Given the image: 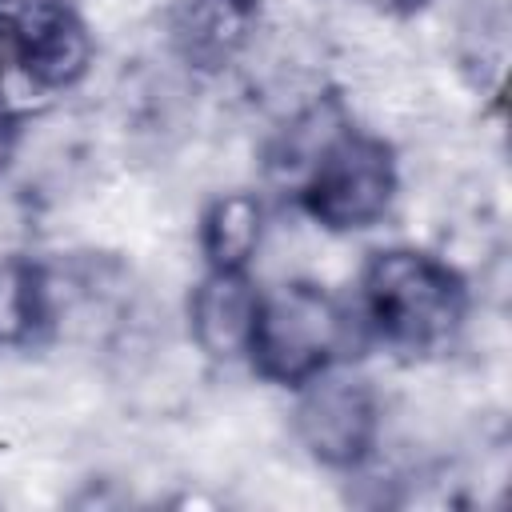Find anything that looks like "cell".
<instances>
[{"label": "cell", "mask_w": 512, "mask_h": 512, "mask_svg": "<svg viewBox=\"0 0 512 512\" xmlns=\"http://www.w3.org/2000/svg\"><path fill=\"white\" fill-rule=\"evenodd\" d=\"M20 136H24V116L12 108V100L4 96V84H0V176H4L8 164L16 160Z\"/></svg>", "instance_id": "30bf717a"}, {"label": "cell", "mask_w": 512, "mask_h": 512, "mask_svg": "<svg viewBox=\"0 0 512 512\" xmlns=\"http://www.w3.org/2000/svg\"><path fill=\"white\" fill-rule=\"evenodd\" d=\"M256 288L248 272H204L188 292V336L208 360H236L248 348Z\"/></svg>", "instance_id": "52a82bcc"}, {"label": "cell", "mask_w": 512, "mask_h": 512, "mask_svg": "<svg viewBox=\"0 0 512 512\" xmlns=\"http://www.w3.org/2000/svg\"><path fill=\"white\" fill-rule=\"evenodd\" d=\"M364 340L356 312H348L316 280H284L256 296L244 360L276 388H304L308 380L340 368Z\"/></svg>", "instance_id": "7a4b0ae2"}, {"label": "cell", "mask_w": 512, "mask_h": 512, "mask_svg": "<svg viewBox=\"0 0 512 512\" xmlns=\"http://www.w3.org/2000/svg\"><path fill=\"white\" fill-rule=\"evenodd\" d=\"M416 4H420V0H416Z\"/></svg>", "instance_id": "7c38bea8"}, {"label": "cell", "mask_w": 512, "mask_h": 512, "mask_svg": "<svg viewBox=\"0 0 512 512\" xmlns=\"http://www.w3.org/2000/svg\"><path fill=\"white\" fill-rule=\"evenodd\" d=\"M400 188L396 148L336 116L316 144L304 148V172L292 188L296 208L324 232H364L376 228Z\"/></svg>", "instance_id": "3957f363"}, {"label": "cell", "mask_w": 512, "mask_h": 512, "mask_svg": "<svg viewBox=\"0 0 512 512\" xmlns=\"http://www.w3.org/2000/svg\"><path fill=\"white\" fill-rule=\"evenodd\" d=\"M292 432L300 448L328 472H360L380 444V396L364 376L324 372L296 388Z\"/></svg>", "instance_id": "277c9868"}, {"label": "cell", "mask_w": 512, "mask_h": 512, "mask_svg": "<svg viewBox=\"0 0 512 512\" xmlns=\"http://www.w3.org/2000/svg\"><path fill=\"white\" fill-rule=\"evenodd\" d=\"M0 24H4V12H0Z\"/></svg>", "instance_id": "8fae6325"}, {"label": "cell", "mask_w": 512, "mask_h": 512, "mask_svg": "<svg viewBox=\"0 0 512 512\" xmlns=\"http://www.w3.org/2000/svg\"><path fill=\"white\" fill-rule=\"evenodd\" d=\"M260 24V0H176L164 32L172 56L200 76H216L248 48Z\"/></svg>", "instance_id": "8992f818"}, {"label": "cell", "mask_w": 512, "mask_h": 512, "mask_svg": "<svg viewBox=\"0 0 512 512\" xmlns=\"http://www.w3.org/2000/svg\"><path fill=\"white\" fill-rule=\"evenodd\" d=\"M52 328L48 268L24 252L0 256V348H36Z\"/></svg>", "instance_id": "9c48e42d"}, {"label": "cell", "mask_w": 512, "mask_h": 512, "mask_svg": "<svg viewBox=\"0 0 512 512\" xmlns=\"http://www.w3.org/2000/svg\"><path fill=\"white\" fill-rule=\"evenodd\" d=\"M4 28L12 60L40 92L76 88L96 60L92 28L72 0H20L4 16Z\"/></svg>", "instance_id": "5b68a950"}, {"label": "cell", "mask_w": 512, "mask_h": 512, "mask_svg": "<svg viewBox=\"0 0 512 512\" xmlns=\"http://www.w3.org/2000/svg\"><path fill=\"white\" fill-rule=\"evenodd\" d=\"M264 240V204L256 192H220L204 204L196 244L208 272H248Z\"/></svg>", "instance_id": "ba28073f"}, {"label": "cell", "mask_w": 512, "mask_h": 512, "mask_svg": "<svg viewBox=\"0 0 512 512\" xmlns=\"http://www.w3.org/2000/svg\"><path fill=\"white\" fill-rule=\"evenodd\" d=\"M468 280L436 252L392 244L368 252L356 280V324L364 340L424 360L448 352L468 320Z\"/></svg>", "instance_id": "6da1fadb"}]
</instances>
